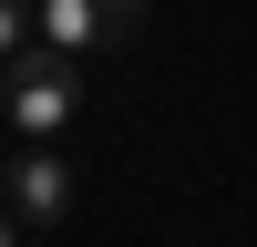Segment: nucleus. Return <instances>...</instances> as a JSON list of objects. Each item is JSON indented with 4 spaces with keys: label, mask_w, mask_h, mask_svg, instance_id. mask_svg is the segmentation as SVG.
Segmentation results:
<instances>
[{
    "label": "nucleus",
    "mask_w": 257,
    "mask_h": 247,
    "mask_svg": "<svg viewBox=\"0 0 257 247\" xmlns=\"http://www.w3.org/2000/svg\"><path fill=\"white\" fill-rule=\"evenodd\" d=\"M41 41L52 52H103L113 41V11L103 0H41Z\"/></svg>",
    "instance_id": "obj_3"
},
{
    "label": "nucleus",
    "mask_w": 257,
    "mask_h": 247,
    "mask_svg": "<svg viewBox=\"0 0 257 247\" xmlns=\"http://www.w3.org/2000/svg\"><path fill=\"white\" fill-rule=\"evenodd\" d=\"M41 41V0H0V62H21Z\"/></svg>",
    "instance_id": "obj_4"
},
{
    "label": "nucleus",
    "mask_w": 257,
    "mask_h": 247,
    "mask_svg": "<svg viewBox=\"0 0 257 247\" xmlns=\"http://www.w3.org/2000/svg\"><path fill=\"white\" fill-rule=\"evenodd\" d=\"M0 196H11V216H21V226H52V216H72V165H62L52 144H31V155L0 175Z\"/></svg>",
    "instance_id": "obj_2"
},
{
    "label": "nucleus",
    "mask_w": 257,
    "mask_h": 247,
    "mask_svg": "<svg viewBox=\"0 0 257 247\" xmlns=\"http://www.w3.org/2000/svg\"><path fill=\"white\" fill-rule=\"evenodd\" d=\"M0 72H11L0 113H11L21 134H31V144H52L62 124L82 113V72H72V52H52V41H41V52H21V62H0Z\"/></svg>",
    "instance_id": "obj_1"
},
{
    "label": "nucleus",
    "mask_w": 257,
    "mask_h": 247,
    "mask_svg": "<svg viewBox=\"0 0 257 247\" xmlns=\"http://www.w3.org/2000/svg\"><path fill=\"white\" fill-rule=\"evenodd\" d=\"M0 247H21V216H0Z\"/></svg>",
    "instance_id": "obj_5"
}]
</instances>
